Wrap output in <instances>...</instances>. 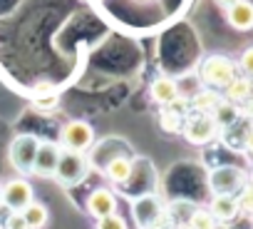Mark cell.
I'll return each mask as SVG.
<instances>
[{"label":"cell","instance_id":"obj_8","mask_svg":"<svg viewBox=\"0 0 253 229\" xmlns=\"http://www.w3.org/2000/svg\"><path fill=\"white\" fill-rule=\"evenodd\" d=\"M60 152L62 147L52 140H40V147L35 152V162H33V174L35 177H55L57 162H60Z\"/></svg>","mask_w":253,"mask_h":229},{"label":"cell","instance_id":"obj_15","mask_svg":"<svg viewBox=\"0 0 253 229\" xmlns=\"http://www.w3.org/2000/svg\"><path fill=\"white\" fill-rule=\"evenodd\" d=\"M223 100V95L218 92V90H211V87H204V90H199L191 100H189V105H191V110L194 112H201V114H211L216 107H218V102Z\"/></svg>","mask_w":253,"mask_h":229},{"label":"cell","instance_id":"obj_2","mask_svg":"<svg viewBox=\"0 0 253 229\" xmlns=\"http://www.w3.org/2000/svg\"><path fill=\"white\" fill-rule=\"evenodd\" d=\"M40 147V137L35 135H15L8 145V162L20 174H33L35 152Z\"/></svg>","mask_w":253,"mask_h":229},{"label":"cell","instance_id":"obj_27","mask_svg":"<svg viewBox=\"0 0 253 229\" xmlns=\"http://www.w3.org/2000/svg\"><path fill=\"white\" fill-rule=\"evenodd\" d=\"M0 207H3V189H0Z\"/></svg>","mask_w":253,"mask_h":229},{"label":"cell","instance_id":"obj_20","mask_svg":"<svg viewBox=\"0 0 253 229\" xmlns=\"http://www.w3.org/2000/svg\"><path fill=\"white\" fill-rule=\"evenodd\" d=\"M236 199H238L241 214H251L253 217V182H246L243 189L236 194Z\"/></svg>","mask_w":253,"mask_h":229},{"label":"cell","instance_id":"obj_3","mask_svg":"<svg viewBox=\"0 0 253 229\" xmlns=\"http://www.w3.org/2000/svg\"><path fill=\"white\" fill-rule=\"evenodd\" d=\"M218 125L213 122L211 114H201V112H194L184 120V127H181V135L189 145L194 147H204L209 142H213L218 137Z\"/></svg>","mask_w":253,"mask_h":229},{"label":"cell","instance_id":"obj_4","mask_svg":"<svg viewBox=\"0 0 253 229\" xmlns=\"http://www.w3.org/2000/svg\"><path fill=\"white\" fill-rule=\"evenodd\" d=\"M246 182H248L246 172H243L241 167H231V165L216 167V170H211L209 177H206V184H209V189H211V197H213V194H233V197H236V194L243 189Z\"/></svg>","mask_w":253,"mask_h":229},{"label":"cell","instance_id":"obj_26","mask_svg":"<svg viewBox=\"0 0 253 229\" xmlns=\"http://www.w3.org/2000/svg\"><path fill=\"white\" fill-rule=\"evenodd\" d=\"M243 107H246V114H251V117H253V92H251V97L246 100V105H243Z\"/></svg>","mask_w":253,"mask_h":229},{"label":"cell","instance_id":"obj_9","mask_svg":"<svg viewBox=\"0 0 253 229\" xmlns=\"http://www.w3.org/2000/svg\"><path fill=\"white\" fill-rule=\"evenodd\" d=\"M84 207H87V214L94 217V219H102V217H109L117 212V197L112 189L107 187H97L87 194L84 199Z\"/></svg>","mask_w":253,"mask_h":229},{"label":"cell","instance_id":"obj_6","mask_svg":"<svg viewBox=\"0 0 253 229\" xmlns=\"http://www.w3.org/2000/svg\"><path fill=\"white\" fill-rule=\"evenodd\" d=\"M87 172H89V165H87L84 152H70V150H62V152H60V162H57V170H55V179H60V182L67 184V187H72V184L84 182Z\"/></svg>","mask_w":253,"mask_h":229},{"label":"cell","instance_id":"obj_18","mask_svg":"<svg viewBox=\"0 0 253 229\" xmlns=\"http://www.w3.org/2000/svg\"><path fill=\"white\" fill-rule=\"evenodd\" d=\"M218 222L213 219V214L209 212V207H196L189 212L186 219V229H216Z\"/></svg>","mask_w":253,"mask_h":229},{"label":"cell","instance_id":"obj_12","mask_svg":"<svg viewBox=\"0 0 253 229\" xmlns=\"http://www.w3.org/2000/svg\"><path fill=\"white\" fill-rule=\"evenodd\" d=\"M226 23L236 33H251L253 30V3L251 0H238L236 5L226 10Z\"/></svg>","mask_w":253,"mask_h":229},{"label":"cell","instance_id":"obj_23","mask_svg":"<svg viewBox=\"0 0 253 229\" xmlns=\"http://www.w3.org/2000/svg\"><path fill=\"white\" fill-rule=\"evenodd\" d=\"M3 229H28V222H25L23 212H10L3 222Z\"/></svg>","mask_w":253,"mask_h":229},{"label":"cell","instance_id":"obj_7","mask_svg":"<svg viewBox=\"0 0 253 229\" xmlns=\"http://www.w3.org/2000/svg\"><path fill=\"white\" fill-rule=\"evenodd\" d=\"M0 189H3V207H8L10 212H23L33 199V184L23 177H13L8 179L5 184H0Z\"/></svg>","mask_w":253,"mask_h":229},{"label":"cell","instance_id":"obj_1","mask_svg":"<svg viewBox=\"0 0 253 229\" xmlns=\"http://www.w3.org/2000/svg\"><path fill=\"white\" fill-rule=\"evenodd\" d=\"M238 75V67H236V60H231L228 55H209L204 57L201 67H199V77L206 87L211 90H223L233 77Z\"/></svg>","mask_w":253,"mask_h":229},{"label":"cell","instance_id":"obj_24","mask_svg":"<svg viewBox=\"0 0 253 229\" xmlns=\"http://www.w3.org/2000/svg\"><path fill=\"white\" fill-rule=\"evenodd\" d=\"M243 150H246V155H251L253 157V125L246 130V135H243Z\"/></svg>","mask_w":253,"mask_h":229},{"label":"cell","instance_id":"obj_17","mask_svg":"<svg viewBox=\"0 0 253 229\" xmlns=\"http://www.w3.org/2000/svg\"><path fill=\"white\" fill-rule=\"evenodd\" d=\"M211 117H213V122L218 125V130H223V127H231V125L241 117V112H238V107H236V105H231V102L221 100V102H218V107L211 112Z\"/></svg>","mask_w":253,"mask_h":229},{"label":"cell","instance_id":"obj_25","mask_svg":"<svg viewBox=\"0 0 253 229\" xmlns=\"http://www.w3.org/2000/svg\"><path fill=\"white\" fill-rule=\"evenodd\" d=\"M213 3H216L218 8H223V10H228L231 5H236V3H238V0H213Z\"/></svg>","mask_w":253,"mask_h":229},{"label":"cell","instance_id":"obj_22","mask_svg":"<svg viewBox=\"0 0 253 229\" xmlns=\"http://www.w3.org/2000/svg\"><path fill=\"white\" fill-rule=\"evenodd\" d=\"M236 67H238L246 77H251V80H253V45H251V48H246V50L238 55Z\"/></svg>","mask_w":253,"mask_h":229},{"label":"cell","instance_id":"obj_13","mask_svg":"<svg viewBox=\"0 0 253 229\" xmlns=\"http://www.w3.org/2000/svg\"><path fill=\"white\" fill-rule=\"evenodd\" d=\"M251 92H253V80L246 77V75H236L223 87V100L238 107V105H246V100L251 97Z\"/></svg>","mask_w":253,"mask_h":229},{"label":"cell","instance_id":"obj_19","mask_svg":"<svg viewBox=\"0 0 253 229\" xmlns=\"http://www.w3.org/2000/svg\"><path fill=\"white\" fill-rule=\"evenodd\" d=\"M159 127H162L164 132H169V135L181 132V127H184V114L176 112V110H171V107H164V110L159 112Z\"/></svg>","mask_w":253,"mask_h":229},{"label":"cell","instance_id":"obj_21","mask_svg":"<svg viewBox=\"0 0 253 229\" xmlns=\"http://www.w3.org/2000/svg\"><path fill=\"white\" fill-rule=\"evenodd\" d=\"M94 229H129V224H126V219H124L119 212H114V214H109V217L97 219V227H94Z\"/></svg>","mask_w":253,"mask_h":229},{"label":"cell","instance_id":"obj_11","mask_svg":"<svg viewBox=\"0 0 253 229\" xmlns=\"http://www.w3.org/2000/svg\"><path fill=\"white\" fill-rule=\"evenodd\" d=\"M149 95H152V100H154L157 105H162V107H171V105L181 97L176 80L169 77V75L154 77V80H152V87H149Z\"/></svg>","mask_w":253,"mask_h":229},{"label":"cell","instance_id":"obj_10","mask_svg":"<svg viewBox=\"0 0 253 229\" xmlns=\"http://www.w3.org/2000/svg\"><path fill=\"white\" fill-rule=\"evenodd\" d=\"M209 212L213 214L218 224H231L233 219L241 217V207L233 194H213L209 202Z\"/></svg>","mask_w":253,"mask_h":229},{"label":"cell","instance_id":"obj_30","mask_svg":"<svg viewBox=\"0 0 253 229\" xmlns=\"http://www.w3.org/2000/svg\"><path fill=\"white\" fill-rule=\"evenodd\" d=\"M184 229H186V227H184Z\"/></svg>","mask_w":253,"mask_h":229},{"label":"cell","instance_id":"obj_16","mask_svg":"<svg viewBox=\"0 0 253 229\" xmlns=\"http://www.w3.org/2000/svg\"><path fill=\"white\" fill-rule=\"evenodd\" d=\"M23 217H25V222H28V229H45V227L50 224V209H47L42 202H38V199H33V202L23 209Z\"/></svg>","mask_w":253,"mask_h":229},{"label":"cell","instance_id":"obj_28","mask_svg":"<svg viewBox=\"0 0 253 229\" xmlns=\"http://www.w3.org/2000/svg\"><path fill=\"white\" fill-rule=\"evenodd\" d=\"M139 3H152V0H139Z\"/></svg>","mask_w":253,"mask_h":229},{"label":"cell","instance_id":"obj_14","mask_svg":"<svg viewBox=\"0 0 253 229\" xmlns=\"http://www.w3.org/2000/svg\"><path fill=\"white\" fill-rule=\"evenodd\" d=\"M132 172H134V167H132L129 157H112L104 165V177L114 184H126L132 179Z\"/></svg>","mask_w":253,"mask_h":229},{"label":"cell","instance_id":"obj_29","mask_svg":"<svg viewBox=\"0 0 253 229\" xmlns=\"http://www.w3.org/2000/svg\"><path fill=\"white\" fill-rule=\"evenodd\" d=\"M0 229H3V222H0Z\"/></svg>","mask_w":253,"mask_h":229},{"label":"cell","instance_id":"obj_5","mask_svg":"<svg viewBox=\"0 0 253 229\" xmlns=\"http://www.w3.org/2000/svg\"><path fill=\"white\" fill-rule=\"evenodd\" d=\"M94 145V127L84 120H70L60 130V147L70 152H84Z\"/></svg>","mask_w":253,"mask_h":229}]
</instances>
